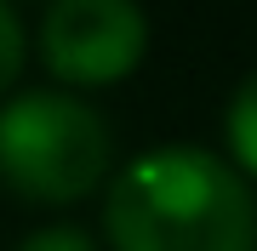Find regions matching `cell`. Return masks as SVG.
<instances>
[{
  "mask_svg": "<svg viewBox=\"0 0 257 251\" xmlns=\"http://www.w3.org/2000/svg\"><path fill=\"white\" fill-rule=\"evenodd\" d=\"M103 234L114 251H257V200L229 160L166 143L109 183Z\"/></svg>",
  "mask_w": 257,
  "mask_h": 251,
  "instance_id": "6da1fadb",
  "label": "cell"
},
{
  "mask_svg": "<svg viewBox=\"0 0 257 251\" xmlns=\"http://www.w3.org/2000/svg\"><path fill=\"white\" fill-rule=\"evenodd\" d=\"M114 137L92 103L23 92L0 109V183L29 205H74L103 188Z\"/></svg>",
  "mask_w": 257,
  "mask_h": 251,
  "instance_id": "7a4b0ae2",
  "label": "cell"
},
{
  "mask_svg": "<svg viewBox=\"0 0 257 251\" xmlns=\"http://www.w3.org/2000/svg\"><path fill=\"white\" fill-rule=\"evenodd\" d=\"M149 18L138 0H52L40 18V57L69 86H114L143 63Z\"/></svg>",
  "mask_w": 257,
  "mask_h": 251,
  "instance_id": "3957f363",
  "label": "cell"
},
{
  "mask_svg": "<svg viewBox=\"0 0 257 251\" xmlns=\"http://www.w3.org/2000/svg\"><path fill=\"white\" fill-rule=\"evenodd\" d=\"M229 149L240 160V171L257 177V69L234 86V97H229Z\"/></svg>",
  "mask_w": 257,
  "mask_h": 251,
  "instance_id": "277c9868",
  "label": "cell"
},
{
  "mask_svg": "<svg viewBox=\"0 0 257 251\" xmlns=\"http://www.w3.org/2000/svg\"><path fill=\"white\" fill-rule=\"evenodd\" d=\"M18 69H23V23L12 12V0H0V92L18 80Z\"/></svg>",
  "mask_w": 257,
  "mask_h": 251,
  "instance_id": "5b68a950",
  "label": "cell"
},
{
  "mask_svg": "<svg viewBox=\"0 0 257 251\" xmlns=\"http://www.w3.org/2000/svg\"><path fill=\"white\" fill-rule=\"evenodd\" d=\"M18 251H97L92 245V234L86 228H69V223H57V228H40V234H29V240Z\"/></svg>",
  "mask_w": 257,
  "mask_h": 251,
  "instance_id": "8992f818",
  "label": "cell"
}]
</instances>
